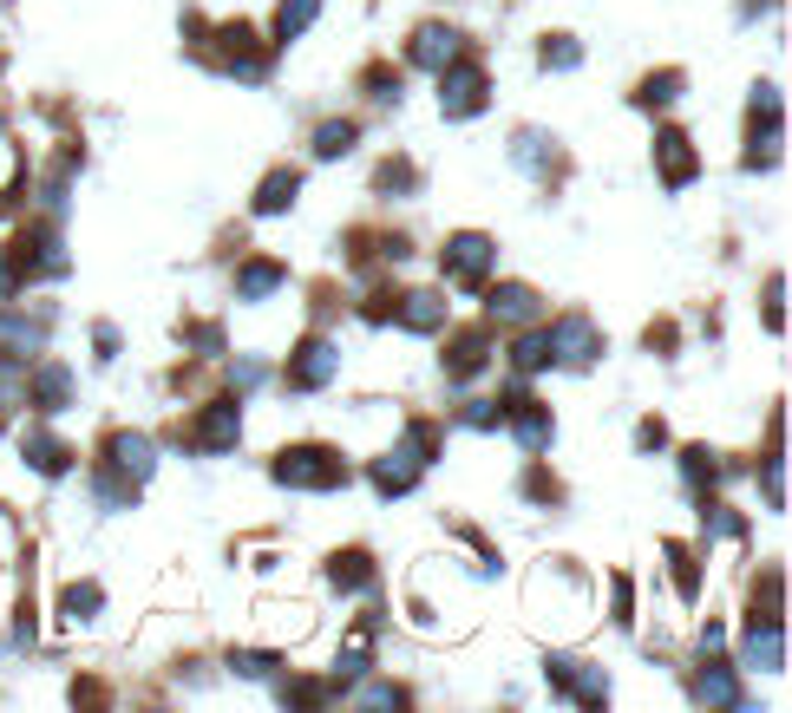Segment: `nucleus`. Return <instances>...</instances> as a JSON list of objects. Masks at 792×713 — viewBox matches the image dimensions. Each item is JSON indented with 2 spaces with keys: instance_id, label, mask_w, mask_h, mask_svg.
Listing matches in <instances>:
<instances>
[{
  "instance_id": "0eeeda50",
  "label": "nucleus",
  "mask_w": 792,
  "mask_h": 713,
  "mask_svg": "<svg viewBox=\"0 0 792 713\" xmlns=\"http://www.w3.org/2000/svg\"><path fill=\"white\" fill-rule=\"evenodd\" d=\"M655 170H661V184H695V151L681 132H661L655 138Z\"/></svg>"
},
{
  "instance_id": "393cba45",
  "label": "nucleus",
  "mask_w": 792,
  "mask_h": 713,
  "mask_svg": "<svg viewBox=\"0 0 792 713\" xmlns=\"http://www.w3.org/2000/svg\"><path fill=\"white\" fill-rule=\"evenodd\" d=\"M681 478H688V492H701V485L714 478V458H708V452H688V458H681Z\"/></svg>"
},
{
  "instance_id": "dca6fc26",
  "label": "nucleus",
  "mask_w": 792,
  "mask_h": 713,
  "mask_svg": "<svg viewBox=\"0 0 792 713\" xmlns=\"http://www.w3.org/2000/svg\"><path fill=\"white\" fill-rule=\"evenodd\" d=\"M27 465H33V472H66V445L40 432V438H27Z\"/></svg>"
},
{
  "instance_id": "b1692460",
  "label": "nucleus",
  "mask_w": 792,
  "mask_h": 713,
  "mask_svg": "<svg viewBox=\"0 0 792 713\" xmlns=\"http://www.w3.org/2000/svg\"><path fill=\"white\" fill-rule=\"evenodd\" d=\"M695 694H701V701H740V694H733V674H714V668L695 681Z\"/></svg>"
},
{
  "instance_id": "f257e3e1",
  "label": "nucleus",
  "mask_w": 792,
  "mask_h": 713,
  "mask_svg": "<svg viewBox=\"0 0 792 713\" xmlns=\"http://www.w3.org/2000/svg\"><path fill=\"white\" fill-rule=\"evenodd\" d=\"M276 478H282V485H308V492H335V485L348 478V465H335L328 445H308V452H282Z\"/></svg>"
},
{
  "instance_id": "5701e85b",
  "label": "nucleus",
  "mask_w": 792,
  "mask_h": 713,
  "mask_svg": "<svg viewBox=\"0 0 792 713\" xmlns=\"http://www.w3.org/2000/svg\"><path fill=\"white\" fill-rule=\"evenodd\" d=\"M288 197H295V170H276V177L263 184V197H256V210H288Z\"/></svg>"
},
{
  "instance_id": "f3484780",
  "label": "nucleus",
  "mask_w": 792,
  "mask_h": 713,
  "mask_svg": "<svg viewBox=\"0 0 792 713\" xmlns=\"http://www.w3.org/2000/svg\"><path fill=\"white\" fill-rule=\"evenodd\" d=\"M236 288H243L249 301H256V294H276V288H282V269H276V262H249V269L236 276Z\"/></svg>"
},
{
  "instance_id": "a878e982",
  "label": "nucleus",
  "mask_w": 792,
  "mask_h": 713,
  "mask_svg": "<svg viewBox=\"0 0 792 713\" xmlns=\"http://www.w3.org/2000/svg\"><path fill=\"white\" fill-rule=\"evenodd\" d=\"M675 92H681V72H655V79H648V92H642V105H668Z\"/></svg>"
},
{
  "instance_id": "9b49d317",
  "label": "nucleus",
  "mask_w": 792,
  "mask_h": 713,
  "mask_svg": "<svg viewBox=\"0 0 792 713\" xmlns=\"http://www.w3.org/2000/svg\"><path fill=\"white\" fill-rule=\"evenodd\" d=\"M236 406L229 400H216V406H204V420H197V445H210V452H229L236 445Z\"/></svg>"
},
{
  "instance_id": "4be33fe9",
  "label": "nucleus",
  "mask_w": 792,
  "mask_h": 713,
  "mask_svg": "<svg viewBox=\"0 0 792 713\" xmlns=\"http://www.w3.org/2000/svg\"><path fill=\"white\" fill-rule=\"evenodd\" d=\"M99 602H105V596H99L92 582H79V589H66V602H60V609H66V622H92V609H99Z\"/></svg>"
},
{
  "instance_id": "f8f14e48",
  "label": "nucleus",
  "mask_w": 792,
  "mask_h": 713,
  "mask_svg": "<svg viewBox=\"0 0 792 713\" xmlns=\"http://www.w3.org/2000/svg\"><path fill=\"white\" fill-rule=\"evenodd\" d=\"M551 348H557L551 360H576V366H583V360H596V328H589V321H564V328L551 334Z\"/></svg>"
},
{
  "instance_id": "c85d7f7f",
  "label": "nucleus",
  "mask_w": 792,
  "mask_h": 713,
  "mask_svg": "<svg viewBox=\"0 0 792 713\" xmlns=\"http://www.w3.org/2000/svg\"><path fill=\"white\" fill-rule=\"evenodd\" d=\"M236 674H263L269 681L276 674V654H236Z\"/></svg>"
},
{
  "instance_id": "7c9ffc66",
  "label": "nucleus",
  "mask_w": 792,
  "mask_h": 713,
  "mask_svg": "<svg viewBox=\"0 0 792 713\" xmlns=\"http://www.w3.org/2000/svg\"><path fill=\"white\" fill-rule=\"evenodd\" d=\"M229 373H236V386H263V380H269V373H263V360H236Z\"/></svg>"
},
{
  "instance_id": "a211bd4d",
  "label": "nucleus",
  "mask_w": 792,
  "mask_h": 713,
  "mask_svg": "<svg viewBox=\"0 0 792 713\" xmlns=\"http://www.w3.org/2000/svg\"><path fill=\"white\" fill-rule=\"evenodd\" d=\"M321 13V0H282V20H276V40H295L308 20Z\"/></svg>"
},
{
  "instance_id": "1a4fd4ad",
  "label": "nucleus",
  "mask_w": 792,
  "mask_h": 713,
  "mask_svg": "<svg viewBox=\"0 0 792 713\" xmlns=\"http://www.w3.org/2000/svg\"><path fill=\"white\" fill-rule=\"evenodd\" d=\"M335 366H341V354H335L328 341H308V348L295 354V373H288V380H295V386H328Z\"/></svg>"
},
{
  "instance_id": "6ab92c4d",
  "label": "nucleus",
  "mask_w": 792,
  "mask_h": 713,
  "mask_svg": "<svg viewBox=\"0 0 792 713\" xmlns=\"http://www.w3.org/2000/svg\"><path fill=\"white\" fill-rule=\"evenodd\" d=\"M33 386H40V400H47L53 413H60V406H66V400H72V373H66V366H47V373H40Z\"/></svg>"
},
{
  "instance_id": "9d476101",
  "label": "nucleus",
  "mask_w": 792,
  "mask_h": 713,
  "mask_svg": "<svg viewBox=\"0 0 792 713\" xmlns=\"http://www.w3.org/2000/svg\"><path fill=\"white\" fill-rule=\"evenodd\" d=\"M413 478H420V458L400 445V452H387L380 465H373V485L387 492V498H400V492H413Z\"/></svg>"
},
{
  "instance_id": "2f4dec72",
  "label": "nucleus",
  "mask_w": 792,
  "mask_h": 713,
  "mask_svg": "<svg viewBox=\"0 0 792 713\" xmlns=\"http://www.w3.org/2000/svg\"><path fill=\"white\" fill-rule=\"evenodd\" d=\"M753 7H767V0H747V13H753Z\"/></svg>"
},
{
  "instance_id": "bb28decb",
  "label": "nucleus",
  "mask_w": 792,
  "mask_h": 713,
  "mask_svg": "<svg viewBox=\"0 0 792 713\" xmlns=\"http://www.w3.org/2000/svg\"><path fill=\"white\" fill-rule=\"evenodd\" d=\"M576 60H583V46H576V40H551V46H544V66H551V72L576 66Z\"/></svg>"
},
{
  "instance_id": "4468645a",
  "label": "nucleus",
  "mask_w": 792,
  "mask_h": 713,
  "mask_svg": "<svg viewBox=\"0 0 792 713\" xmlns=\"http://www.w3.org/2000/svg\"><path fill=\"white\" fill-rule=\"evenodd\" d=\"M400 301H407V308H400V321H407L413 334H432V328L445 321V301H439V294H400Z\"/></svg>"
},
{
  "instance_id": "423d86ee",
  "label": "nucleus",
  "mask_w": 792,
  "mask_h": 713,
  "mask_svg": "<svg viewBox=\"0 0 792 713\" xmlns=\"http://www.w3.org/2000/svg\"><path fill=\"white\" fill-rule=\"evenodd\" d=\"M407 60H413V66H426V72L452 66V60H459V33H452V27H420V33H413V46H407Z\"/></svg>"
},
{
  "instance_id": "cd10ccee",
  "label": "nucleus",
  "mask_w": 792,
  "mask_h": 713,
  "mask_svg": "<svg viewBox=\"0 0 792 713\" xmlns=\"http://www.w3.org/2000/svg\"><path fill=\"white\" fill-rule=\"evenodd\" d=\"M354 701H367V707H407V694H400V688H360Z\"/></svg>"
},
{
  "instance_id": "39448f33",
  "label": "nucleus",
  "mask_w": 792,
  "mask_h": 713,
  "mask_svg": "<svg viewBox=\"0 0 792 713\" xmlns=\"http://www.w3.org/2000/svg\"><path fill=\"white\" fill-rule=\"evenodd\" d=\"M780 661H786V629L760 609V616H753V629H747V668H760V674H767V668H780Z\"/></svg>"
},
{
  "instance_id": "7ed1b4c3",
  "label": "nucleus",
  "mask_w": 792,
  "mask_h": 713,
  "mask_svg": "<svg viewBox=\"0 0 792 713\" xmlns=\"http://www.w3.org/2000/svg\"><path fill=\"white\" fill-rule=\"evenodd\" d=\"M485 112V72L452 66L445 72V118H479Z\"/></svg>"
},
{
  "instance_id": "412c9836",
  "label": "nucleus",
  "mask_w": 792,
  "mask_h": 713,
  "mask_svg": "<svg viewBox=\"0 0 792 713\" xmlns=\"http://www.w3.org/2000/svg\"><path fill=\"white\" fill-rule=\"evenodd\" d=\"M511 360H517V373H544V366H551V341H544V334H524Z\"/></svg>"
},
{
  "instance_id": "ddd939ff",
  "label": "nucleus",
  "mask_w": 792,
  "mask_h": 713,
  "mask_svg": "<svg viewBox=\"0 0 792 713\" xmlns=\"http://www.w3.org/2000/svg\"><path fill=\"white\" fill-rule=\"evenodd\" d=\"M485 360H492L485 354V334H459V341L445 348V373H452V380H472Z\"/></svg>"
},
{
  "instance_id": "c756f323",
  "label": "nucleus",
  "mask_w": 792,
  "mask_h": 713,
  "mask_svg": "<svg viewBox=\"0 0 792 713\" xmlns=\"http://www.w3.org/2000/svg\"><path fill=\"white\" fill-rule=\"evenodd\" d=\"M708 530H714V537H740V517H733V510H708Z\"/></svg>"
},
{
  "instance_id": "f03ea898",
  "label": "nucleus",
  "mask_w": 792,
  "mask_h": 713,
  "mask_svg": "<svg viewBox=\"0 0 792 713\" xmlns=\"http://www.w3.org/2000/svg\"><path fill=\"white\" fill-rule=\"evenodd\" d=\"M151 458H157V445H151L144 432H112V438H105V465H112L119 478H132V485L151 478Z\"/></svg>"
},
{
  "instance_id": "2eb2a0df",
  "label": "nucleus",
  "mask_w": 792,
  "mask_h": 713,
  "mask_svg": "<svg viewBox=\"0 0 792 713\" xmlns=\"http://www.w3.org/2000/svg\"><path fill=\"white\" fill-rule=\"evenodd\" d=\"M537 314V294L531 288H498L492 294V321H531Z\"/></svg>"
},
{
  "instance_id": "20e7f679",
  "label": "nucleus",
  "mask_w": 792,
  "mask_h": 713,
  "mask_svg": "<svg viewBox=\"0 0 792 713\" xmlns=\"http://www.w3.org/2000/svg\"><path fill=\"white\" fill-rule=\"evenodd\" d=\"M445 269H452V282H485L492 276V236H452Z\"/></svg>"
},
{
  "instance_id": "6e6552de",
  "label": "nucleus",
  "mask_w": 792,
  "mask_h": 713,
  "mask_svg": "<svg viewBox=\"0 0 792 713\" xmlns=\"http://www.w3.org/2000/svg\"><path fill=\"white\" fill-rule=\"evenodd\" d=\"M511 432H517V445L537 458V452L551 445V413H544L537 400H517V406H511Z\"/></svg>"
},
{
  "instance_id": "aec40b11",
  "label": "nucleus",
  "mask_w": 792,
  "mask_h": 713,
  "mask_svg": "<svg viewBox=\"0 0 792 713\" xmlns=\"http://www.w3.org/2000/svg\"><path fill=\"white\" fill-rule=\"evenodd\" d=\"M348 144H354V125H348V118H328V125L315 132V151H321V157H341Z\"/></svg>"
}]
</instances>
